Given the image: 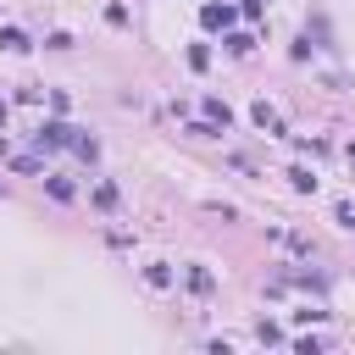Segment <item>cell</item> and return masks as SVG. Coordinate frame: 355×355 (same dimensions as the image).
Here are the masks:
<instances>
[{
	"instance_id": "obj_11",
	"label": "cell",
	"mask_w": 355,
	"mask_h": 355,
	"mask_svg": "<svg viewBox=\"0 0 355 355\" xmlns=\"http://www.w3.org/2000/svg\"><path fill=\"white\" fill-rule=\"evenodd\" d=\"M72 150H78L83 161H94V155H100V144H94V139H72Z\"/></svg>"
},
{
	"instance_id": "obj_3",
	"label": "cell",
	"mask_w": 355,
	"mask_h": 355,
	"mask_svg": "<svg viewBox=\"0 0 355 355\" xmlns=\"http://www.w3.org/2000/svg\"><path fill=\"white\" fill-rule=\"evenodd\" d=\"M200 111H205V122H211V128H227V122H233V111H227L222 100H211V94L200 100Z\"/></svg>"
},
{
	"instance_id": "obj_9",
	"label": "cell",
	"mask_w": 355,
	"mask_h": 355,
	"mask_svg": "<svg viewBox=\"0 0 355 355\" xmlns=\"http://www.w3.org/2000/svg\"><path fill=\"white\" fill-rule=\"evenodd\" d=\"M227 50H233V55H244V50H255V39H250V33H227Z\"/></svg>"
},
{
	"instance_id": "obj_12",
	"label": "cell",
	"mask_w": 355,
	"mask_h": 355,
	"mask_svg": "<svg viewBox=\"0 0 355 355\" xmlns=\"http://www.w3.org/2000/svg\"><path fill=\"white\" fill-rule=\"evenodd\" d=\"M239 11H244V17H261V11H266V0H244Z\"/></svg>"
},
{
	"instance_id": "obj_7",
	"label": "cell",
	"mask_w": 355,
	"mask_h": 355,
	"mask_svg": "<svg viewBox=\"0 0 355 355\" xmlns=\"http://www.w3.org/2000/svg\"><path fill=\"white\" fill-rule=\"evenodd\" d=\"M94 205L111 211V205H116V183H100V189H94Z\"/></svg>"
},
{
	"instance_id": "obj_5",
	"label": "cell",
	"mask_w": 355,
	"mask_h": 355,
	"mask_svg": "<svg viewBox=\"0 0 355 355\" xmlns=\"http://www.w3.org/2000/svg\"><path fill=\"white\" fill-rule=\"evenodd\" d=\"M0 50H28V33H22V28H6V33H0Z\"/></svg>"
},
{
	"instance_id": "obj_1",
	"label": "cell",
	"mask_w": 355,
	"mask_h": 355,
	"mask_svg": "<svg viewBox=\"0 0 355 355\" xmlns=\"http://www.w3.org/2000/svg\"><path fill=\"white\" fill-rule=\"evenodd\" d=\"M61 144H72V128L67 122H44L39 128V150H61Z\"/></svg>"
},
{
	"instance_id": "obj_8",
	"label": "cell",
	"mask_w": 355,
	"mask_h": 355,
	"mask_svg": "<svg viewBox=\"0 0 355 355\" xmlns=\"http://www.w3.org/2000/svg\"><path fill=\"white\" fill-rule=\"evenodd\" d=\"M144 277H150V288H166V283H172V272H166L161 261H155V266H144Z\"/></svg>"
},
{
	"instance_id": "obj_2",
	"label": "cell",
	"mask_w": 355,
	"mask_h": 355,
	"mask_svg": "<svg viewBox=\"0 0 355 355\" xmlns=\"http://www.w3.org/2000/svg\"><path fill=\"white\" fill-rule=\"evenodd\" d=\"M233 17H239L233 6H200V22L205 28H233Z\"/></svg>"
},
{
	"instance_id": "obj_13",
	"label": "cell",
	"mask_w": 355,
	"mask_h": 355,
	"mask_svg": "<svg viewBox=\"0 0 355 355\" xmlns=\"http://www.w3.org/2000/svg\"><path fill=\"white\" fill-rule=\"evenodd\" d=\"M0 122H6V100H0Z\"/></svg>"
},
{
	"instance_id": "obj_4",
	"label": "cell",
	"mask_w": 355,
	"mask_h": 355,
	"mask_svg": "<svg viewBox=\"0 0 355 355\" xmlns=\"http://www.w3.org/2000/svg\"><path fill=\"white\" fill-rule=\"evenodd\" d=\"M250 116H255V128H266V133H283V116H277V111H272L266 100H261V105H255Z\"/></svg>"
},
{
	"instance_id": "obj_6",
	"label": "cell",
	"mask_w": 355,
	"mask_h": 355,
	"mask_svg": "<svg viewBox=\"0 0 355 355\" xmlns=\"http://www.w3.org/2000/svg\"><path fill=\"white\" fill-rule=\"evenodd\" d=\"M189 288H194V294H211V272H205V266H189Z\"/></svg>"
},
{
	"instance_id": "obj_10",
	"label": "cell",
	"mask_w": 355,
	"mask_h": 355,
	"mask_svg": "<svg viewBox=\"0 0 355 355\" xmlns=\"http://www.w3.org/2000/svg\"><path fill=\"white\" fill-rule=\"evenodd\" d=\"M205 61H211V50H205V44H194V50H189V67H194V72H205Z\"/></svg>"
}]
</instances>
